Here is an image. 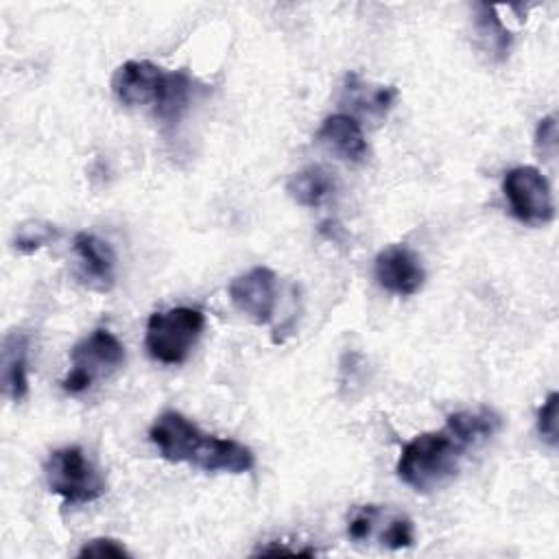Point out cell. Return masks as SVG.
<instances>
[{"instance_id":"obj_1","label":"cell","mask_w":559,"mask_h":559,"mask_svg":"<svg viewBox=\"0 0 559 559\" xmlns=\"http://www.w3.org/2000/svg\"><path fill=\"white\" fill-rule=\"evenodd\" d=\"M151 443L159 456L170 463H190L203 472L242 474L255 463L253 452L236 441L205 435L194 421L177 411H164L148 430Z\"/></svg>"},{"instance_id":"obj_2","label":"cell","mask_w":559,"mask_h":559,"mask_svg":"<svg viewBox=\"0 0 559 559\" xmlns=\"http://www.w3.org/2000/svg\"><path fill=\"white\" fill-rule=\"evenodd\" d=\"M111 90L122 105H151L159 120L177 122L188 109L192 81L186 72H166L153 61L131 59L114 72Z\"/></svg>"},{"instance_id":"obj_3","label":"cell","mask_w":559,"mask_h":559,"mask_svg":"<svg viewBox=\"0 0 559 559\" xmlns=\"http://www.w3.org/2000/svg\"><path fill=\"white\" fill-rule=\"evenodd\" d=\"M465 450L448 428L421 432L402 448L395 469L411 489L430 493L456 476Z\"/></svg>"},{"instance_id":"obj_4","label":"cell","mask_w":559,"mask_h":559,"mask_svg":"<svg viewBox=\"0 0 559 559\" xmlns=\"http://www.w3.org/2000/svg\"><path fill=\"white\" fill-rule=\"evenodd\" d=\"M203 328L205 314L197 308L179 306L153 312L146 321V352L162 365H181L188 360Z\"/></svg>"},{"instance_id":"obj_5","label":"cell","mask_w":559,"mask_h":559,"mask_svg":"<svg viewBox=\"0 0 559 559\" xmlns=\"http://www.w3.org/2000/svg\"><path fill=\"white\" fill-rule=\"evenodd\" d=\"M44 476L48 489L68 507L94 502L107 489L103 474L79 445H66L50 452L44 463Z\"/></svg>"},{"instance_id":"obj_6","label":"cell","mask_w":559,"mask_h":559,"mask_svg":"<svg viewBox=\"0 0 559 559\" xmlns=\"http://www.w3.org/2000/svg\"><path fill=\"white\" fill-rule=\"evenodd\" d=\"M124 362V345L107 328H96L70 352V371L61 380L66 393L79 395L96 380L109 378Z\"/></svg>"},{"instance_id":"obj_7","label":"cell","mask_w":559,"mask_h":559,"mask_svg":"<svg viewBox=\"0 0 559 559\" xmlns=\"http://www.w3.org/2000/svg\"><path fill=\"white\" fill-rule=\"evenodd\" d=\"M502 190L511 214L533 227L548 225L555 218V201L548 179L535 166H515L502 179Z\"/></svg>"},{"instance_id":"obj_8","label":"cell","mask_w":559,"mask_h":559,"mask_svg":"<svg viewBox=\"0 0 559 559\" xmlns=\"http://www.w3.org/2000/svg\"><path fill=\"white\" fill-rule=\"evenodd\" d=\"M227 290L231 304L255 323H269L273 319L277 304V277L269 266H253L247 273L236 275Z\"/></svg>"},{"instance_id":"obj_9","label":"cell","mask_w":559,"mask_h":559,"mask_svg":"<svg viewBox=\"0 0 559 559\" xmlns=\"http://www.w3.org/2000/svg\"><path fill=\"white\" fill-rule=\"evenodd\" d=\"M373 273L378 284L400 297L415 295L426 280L419 258L404 245H391L376 255Z\"/></svg>"},{"instance_id":"obj_10","label":"cell","mask_w":559,"mask_h":559,"mask_svg":"<svg viewBox=\"0 0 559 559\" xmlns=\"http://www.w3.org/2000/svg\"><path fill=\"white\" fill-rule=\"evenodd\" d=\"M74 253L79 258V277L92 290L107 293L116 284V255L114 249L94 234L79 231L74 236Z\"/></svg>"},{"instance_id":"obj_11","label":"cell","mask_w":559,"mask_h":559,"mask_svg":"<svg viewBox=\"0 0 559 559\" xmlns=\"http://www.w3.org/2000/svg\"><path fill=\"white\" fill-rule=\"evenodd\" d=\"M2 393L11 402H20L28 393V338L24 332L11 330L2 338L0 349Z\"/></svg>"},{"instance_id":"obj_12","label":"cell","mask_w":559,"mask_h":559,"mask_svg":"<svg viewBox=\"0 0 559 559\" xmlns=\"http://www.w3.org/2000/svg\"><path fill=\"white\" fill-rule=\"evenodd\" d=\"M317 138H319V142H323L330 151H334L345 162L360 164V162H365V157L369 153L360 122L347 114L328 116L321 122Z\"/></svg>"},{"instance_id":"obj_13","label":"cell","mask_w":559,"mask_h":559,"mask_svg":"<svg viewBox=\"0 0 559 559\" xmlns=\"http://www.w3.org/2000/svg\"><path fill=\"white\" fill-rule=\"evenodd\" d=\"M502 426V419L491 408H476V411H459L448 417L445 428L465 445L474 448L487 439H491Z\"/></svg>"},{"instance_id":"obj_14","label":"cell","mask_w":559,"mask_h":559,"mask_svg":"<svg viewBox=\"0 0 559 559\" xmlns=\"http://www.w3.org/2000/svg\"><path fill=\"white\" fill-rule=\"evenodd\" d=\"M286 192L297 205L319 207L332 197L334 179L321 166H306L288 177Z\"/></svg>"},{"instance_id":"obj_15","label":"cell","mask_w":559,"mask_h":559,"mask_svg":"<svg viewBox=\"0 0 559 559\" xmlns=\"http://www.w3.org/2000/svg\"><path fill=\"white\" fill-rule=\"evenodd\" d=\"M345 94L347 103L354 109L365 111L369 116H382L393 105L397 92L391 85H369L360 81L356 74H349L345 83Z\"/></svg>"},{"instance_id":"obj_16","label":"cell","mask_w":559,"mask_h":559,"mask_svg":"<svg viewBox=\"0 0 559 559\" xmlns=\"http://www.w3.org/2000/svg\"><path fill=\"white\" fill-rule=\"evenodd\" d=\"M476 33H478L485 50H489V55L493 59L502 61L509 55L511 33L498 17L496 7H489V4L476 7Z\"/></svg>"},{"instance_id":"obj_17","label":"cell","mask_w":559,"mask_h":559,"mask_svg":"<svg viewBox=\"0 0 559 559\" xmlns=\"http://www.w3.org/2000/svg\"><path fill=\"white\" fill-rule=\"evenodd\" d=\"M57 238V227L46 221H26L17 225L13 236V247L20 253H33L41 247H46L50 240Z\"/></svg>"},{"instance_id":"obj_18","label":"cell","mask_w":559,"mask_h":559,"mask_svg":"<svg viewBox=\"0 0 559 559\" xmlns=\"http://www.w3.org/2000/svg\"><path fill=\"white\" fill-rule=\"evenodd\" d=\"M378 539L386 548H408L415 542V528L413 522L406 515H386L384 513V524L382 531L378 533Z\"/></svg>"},{"instance_id":"obj_19","label":"cell","mask_w":559,"mask_h":559,"mask_svg":"<svg viewBox=\"0 0 559 559\" xmlns=\"http://www.w3.org/2000/svg\"><path fill=\"white\" fill-rule=\"evenodd\" d=\"M382 513L384 511L378 504H365V507L356 509L352 520H349V526H347L349 537L356 539V542L369 539L373 535V531H376V524H380Z\"/></svg>"},{"instance_id":"obj_20","label":"cell","mask_w":559,"mask_h":559,"mask_svg":"<svg viewBox=\"0 0 559 559\" xmlns=\"http://www.w3.org/2000/svg\"><path fill=\"white\" fill-rule=\"evenodd\" d=\"M557 417H559V395L552 391L537 411V430L548 445H557Z\"/></svg>"},{"instance_id":"obj_21","label":"cell","mask_w":559,"mask_h":559,"mask_svg":"<svg viewBox=\"0 0 559 559\" xmlns=\"http://www.w3.org/2000/svg\"><path fill=\"white\" fill-rule=\"evenodd\" d=\"M557 140H559V133H557V118L555 116H546L539 120L537 124V131H535V146L537 151L542 153V157L546 159H552L555 153H557Z\"/></svg>"},{"instance_id":"obj_22","label":"cell","mask_w":559,"mask_h":559,"mask_svg":"<svg viewBox=\"0 0 559 559\" xmlns=\"http://www.w3.org/2000/svg\"><path fill=\"white\" fill-rule=\"evenodd\" d=\"M79 557H131V552L118 539L94 537L81 546Z\"/></svg>"}]
</instances>
